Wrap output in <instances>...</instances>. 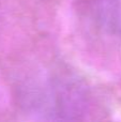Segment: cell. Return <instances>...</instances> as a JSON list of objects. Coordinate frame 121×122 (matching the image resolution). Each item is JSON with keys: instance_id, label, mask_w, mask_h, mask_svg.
<instances>
[{"instance_id": "cell-1", "label": "cell", "mask_w": 121, "mask_h": 122, "mask_svg": "<svg viewBox=\"0 0 121 122\" xmlns=\"http://www.w3.org/2000/svg\"><path fill=\"white\" fill-rule=\"evenodd\" d=\"M87 14L99 29L121 36V0H88Z\"/></svg>"}]
</instances>
